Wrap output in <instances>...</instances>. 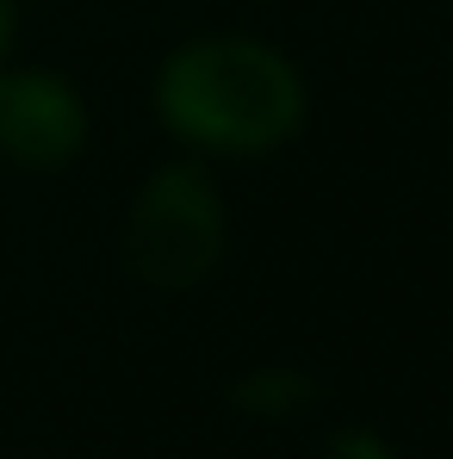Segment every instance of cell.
Instances as JSON below:
<instances>
[{"instance_id": "obj_1", "label": "cell", "mask_w": 453, "mask_h": 459, "mask_svg": "<svg viewBox=\"0 0 453 459\" xmlns=\"http://www.w3.org/2000/svg\"><path fill=\"white\" fill-rule=\"evenodd\" d=\"M161 125L199 150L267 155L304 118V87L292 63L255 38H199L168 56L155 81Z\"/></svg>"}, {"instance_id": "obj_2", "label": "cell", "mask_w": 453, "mask_h": 459, "mask_svg": "<svg viewBox=\"0 0 453 459\" xmlns=\"http://www.w3.org/2000/svg\"><path fill=\"white\" fill-rule=\"evenodd\" d=\"M224 255V212L199 168H161L131 205L125 224V261L137 280L161 292H180L205 280Z\"/></svg>"}, {"instance_id": "obj_3", "label": "cell", "mask_w": 453, "mask_h": 459, "mask_svg": "<svg viewBox=\"0 0 453 459\" xmlns=\"http://www.w3.org/2000/svg\"><path fill=\"white\" fill-rule=\"evenodd\" d=\"M87 143V106L69 81L19 69L0 75V155L19 168H69Z\"/></svg>"}, {"instance_id": "obj_4", "label": "cell", "mask_w": 453, "mask_h": 459, "mask_svg": "<svg viewBox=\"0 0 453 459\" xmlns=\"http://www.w3.org/2000/svg\"><path fill=\"white\" fill-rule=\"evenodd\" d=\"M304 391H310V385H304L299 373H255V379L236 391V403H242V410H292L286 397H304Z\"/></svg>"}, {"instance_id": "obj_5", "label": "cell", "mask_w": 453, "mask_h": 459, "mask_svg": "<svg viewBox=\"0 0 453 459\" xmlns=\"http://www.w3.org/2000/svg\"><path fill=\"white\" fill-rule=\"evenodd\" d=\"M329 459H391V454L379 447V435H361V429H354V435L335 441V454H329Z\"/></svg>"}, {"instance_id": "obj_6", "label": "cell", "mask_w": 453, "mask_h": 459, "mask_svg": "<svg viewBox=\"0 0 453 459\" xmlns=\"http://www.w3.org/2000/svg\"><path fill=\"white\" fill-rule=\"evenodd\" d=\"M6 44H13V0H0V56H6Z\"/></svg>"}]
</instances>
